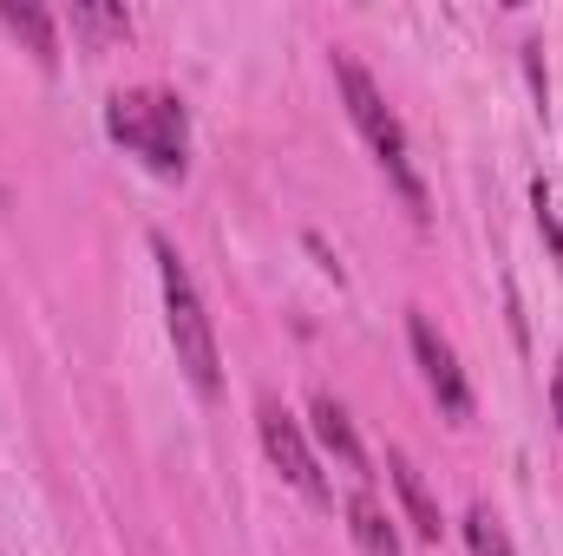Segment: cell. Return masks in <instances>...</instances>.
Listing matches in <instances>:
<instances>
[{
  "instance_id": "obj_3",
  "label": "cell",
  "mask_w": 563,
  "mask_h": 556,
  "mask_svg": "<svg viewBox=\"0 0 563 556\" xmlns=\"http://www.w3.org/2000/svg\"><path fill=\"white\" fill-rule=\"evenodd\" d=\"M334 86H341V99H347V119L361 125V138H367V151H374V164L387 170V184L407 197V210L426 223V216H432V210H426V184H420V170H413V151H407L400 119H394L387 99H380V86H374L367 66L347 59V53H334Z\"/></svg>"
},
{
  "instance_id": "obj_9",
  "label": "cell",
  "mask_w": 563,
  "mask_h": 556,
  "mask_svg": "<svg viewBox=\"0 0 563 556\" xmlns=\"http://www.w3.org/2000/svg\"><path fill=\"white\" fill-rule=\"evenodd\" d=\"M347 531H354V544L367 556H407L400 551V537H394V524H387V511L361 491V498H347Z\"/></svg>"
},
{
  "instance_id": "obj_8",
  "label": "cell",
  "mask_w": 563,
  "mask_h": 556,
  "mask_svg": "<svg viewBox=\"0 0 563 556\" xmlns=\"http://www.w3.org/2000/svg\"><path fill=\"white\" fill-rule=\"evenodd\" d=\"M0 26H7V33H20V40L33 46V59H40V66H53V59H59V33H53V13H46V7H33V0H0Z\"/></svg>"
},
{
  "instance_id": "obj_12",
  "label": "cell",
  "mask_w": 563,
  "mask_h": 556,
  "mask_svg": "<svg viewBox=\"0 0 563 556\" xmlns=\"http://www.w3.org/2000/svg\"><path fill=\"white\" fill-rule=\"evenodd\" d=\"M551 407H558V425H563V360H558V380H551Z\"/></svg>"
},
{
  "instance_id": "obj_11",
  "label": "cell",
  "mask_w": 563,
  "mask_h": 556,
  "mask_svg": "<svg viewBox=\"0 0 563 556\" xmlns=\"http://www.w3.org/2000/svg\"><path fill=\"white\" fill-rule=\"evenodd\" d=\"M73 26H86V33H132V13L125 7H73Z\"/></svg>"
},
{
  "instance_id": "obj_2",
  "label": "cell",
  "mask_w": 563,
  "mask_h": 556,
  "mask_svg": "<svg viewBox=\"0 0 563 556\" xmlns=\"http://www.w3.org/2000/svg\"><path fill=\"white\" fill-rule=\"evenodd\" d=\"M106 132L132 157H144L157 177H184V164H190V125H184V99L177 92H157V86L112 92L106 99Z\"/></svg>"
},
{
  "instance_id": "obj_6",
  "label": "cell",
  "mask_w": 563,
  "mask_h": 556,
  "mask_svg": "<svg viewBox=\"0 0 563 556\" xmlns=\"http://www.w3.org/2000/svg\"><path fill=\"white\" fill-rule=\"evenodd\" d=\"M387 471H394V491H400V504H407V524L420 531L426 544H439V531H445V518H439V504H432V491H426V478H420V465L394 445L387 452Z\"/></svg>"
},
{
  "instance_id": "obj_5",
  "label": "cell",
  "mask_w": 563,
  "mask_h": 556,
  "mask_svg": "<svg viewBox=\"0 0 563 556\" xmlns=\"http://www.w3.org/2000/svg\"><path fill=\"white\" fill-rule=\"evenodd\" d=\"M407 341H413V360H420V374H426V387H432V400H439V413L445 419H472V380H465L452 341L426 321L420 308L407 314Z\"/></svg>"
},
{
  "instance_id": "obj_7",
  "label": "cell",
  "mask_w": 563,
  "mask_h": 556,
  "mask_svg": "<svg viewBox=\"0 0 563 556\" xmlns=\"http://www.w3.org/2000/svg\"><path fill=\"white\" fill-rule=\"evenodd\" d=\"M314 438H321V445H328V452H334L354 478H361V485L374 478V471H367V452H361V438H354V419H347V407H341V400H328V393L314 400Z\"/></svg>"
},
{
  "instance_id": "obj_1",
  "label": "cell",
  "mask_w": 563,
  "mask_h": 556,
  "mask_svg": "<svg viewBox=\"0 0 563 556\" xmlns=\"http://www.w3.org/2000/svg\"><path fill=\"white\" fill-rule=\"evenodd\" d=\"M151 256H157V281H164V327H170L177 367H184V380H190L203 400H217L223 360H217V327H210V314H203V294H197L184 256H177L164 236H151Z\"/></svg>"
},
{
  "instance_id": "obj_4",
  "label": "cell",
  "mask_w": 563,
  "mask_h": 556,
  "mask_svg": "<svg viewBox=\"0 0 563 556\" xmlns=\"http://www.w3.org/2000/svg\"><path fill=\"white\" fill-rule=\"evenodd\" d=\"M256 425H263V452L276 458L282 478H288L308 504H334V491H328V478H321V465H314V445H308L301 419L288 413L282 400H263V407H256Z\"/></svg>"
},
{
  "instance_id": "obj_10",
  "label": "cell",
  "mask_w": 563,
  "mask_h": 556,
  "mask_svg": "<svg viewBox=\"0 0 563 556\" xmlns=\"http://www.w3.org/2000/svg\"><path fill=\"white\" fill-rule=\"evenodd\" d=\"M465 544H472V556H518L492 504H472V511H465Z\"/></svg>"
}]
</instances>
